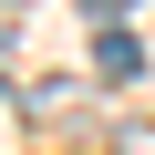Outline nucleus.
I'll return each mask as SVG.
<instances>
[{"label":"nucleus","mask_w":155,"mask_h":155,"mask_svg":"<svg viewBox=\"0 0 155 155\" xmlns=\"http://www.w3.org/2000/svg\"><path fill=\"white\" fill-rule=\"evenodd\" d=\"M93 11H104V21H114V11H124V0H93Z\"/></svg>","instance_id":"2"},{"label":"nucleus","mask_w":155,"mask_h":155,"mask_svg":"<svg viewBox=\"0 0 155 155\" xmlns=\"http://www.w3.org/2000/svg\"><path fill=\"white\" fill-rule=\"evenodd\" d=\"M93 72L134 83V72H145V41H134V31H93Z\"/></svg>","instance_id":"1"}]
</instances>
